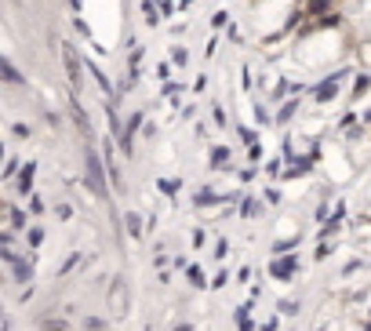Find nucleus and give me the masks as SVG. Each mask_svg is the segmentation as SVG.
<instances>
[{"instance_id": "nucleus-9", "label": "nucleus", "mask_w": 371, "mask_h": 331, "mask_svg": "<svg viewBox=\"0 0 371 331\" xmlns=\"http://www.w3.org/2000/svg\"><path fill=\"white\" fill-rule=\"evenodd\" d=\"M33 178H36V160H25V164H22L19 182H15V193H19L22 200H30V197H33Z\"/></svg>"}, {"instance_id": "nucleus-31", "label": "nucleus", "mask_w": 371, "mask_h": 331, "mask_svg": "<svg viewBox=\"0 0 371 331\" xmlns=\"http://www.w3.org/2000/svg\"><path fill=\"white\" fill-rule=\"evenodd\" d=\"M226 22H229V11H215V19H211V25H215V30H222Z\"/></svg>"}, {"instance_id": "nucleus-42", "label": "nucleus", "mask_w": 371, "mask_h": 331, "mask_svg": "<svg viewBox=\"0 0 371 331\" xmlns=\"http://www.w3.org/2000/svg\"><path fill=\"white\" fill-rule=\"evenodd\" d=\"M146 331H149V328H146Z\"/></svg>"}, {"instance_id": "nucleus-3", "label": "nucleus", "mask_w": 371, "mask_h": 331, "mask_svg": "<svg viewBox=\"0 0 371 331\" xmlns=\"http://www.w3.org/2000/svg\"><path fill=\"white\" fill-rule=\"evenodd\" d=\"M346 76H350V70H339V73H328L321 84L313 87V102L317 106H331V102L339 98V92H342V84H346Z\"/></svg>"}, {"instance_id": "nucleus-40", "label": "nucleus", "mask_w": 371, "mask_h": 331, "mask_svg": "<svg viewBox=\"0 0 371 331\" xmlns=\"http://www.w3.org/2000/svg\"><path fill=\"white\" fill-rule=\"evenodd\" d=\"M178 4H182V8H189V4H193V0H178Z\"/></svg>"}, {"instance_id": "nucleus-29", "label": "nucleus", "mask_w": 371, "mask_h": 331, "mask_svg": "<svg viewBox=\"0 0 371 331\" xmlns=\"http://www.w3.org/2000/svg\"><path fill=\"white\" fill-rule=\"evenodd\" d=\"M328 255H331V244H328V240H317V251H313V259L321 262V259H328Z\"/></svg>"}, {"instance_id": "nucleus-26", "label": "nucleus", "mask_w": 371, "mask_h": 331, "mask_svg": "<svg viewBox=\"0 0 371 331\" xmlns=\"http://www.w3.org/2000/svg\"><path fill=\"white\" fill-rule=\"evenodd\" d=\"M237 135L244 146H259V131H255V127H237Z\"/></svg>"}, {"instance_id": "nucleus-41", "label": "nucleus", "mask_w": 371, "mask_h": 331, "mask_svg": "<svg viewBox=\"0 0 371 331\" xmlns=\"http://www.w3.org/2000/svg\"><path fill=\"white\" fill-rule=\"evenodd\" d=\"M317 331H324V328H317Z\"/></svg>"}, {"instance_id": "nucleus-1", "label": "nucleus", "mask_w": 371, "mask_h": 331, "mask_svg": "<svg viewBox=\"0 0 371 331\" xmlns=\"http://www.w3.org/2000/svg\"><path fill=\"white\" fill-rule=\"evenodd\" d=\"M84 182L92 189V197L106 200L109 197V171H106V157L95 149V142H84Z\"/></svg>"}, {"instance_id": "nucleus-20", "label": "nucleus", "mask_w": 371, "mask_h": 331, "mask_svg": "<svg viewBox=\"0 0 371 331\" xmlns=\"http://www.w3.org/2000/svg\"><path fill=\"white\" fill-rule=\"evenodd\" d=\"M168 62H171V66H178V70H186V66H189V51H186L182 44H175L171 55H168Z\"/></svg>"}, {"instance_id": "nucleus-2", "label": "nucleus", "mask_w": 371, "mask_h": 331, "mask_svg": "<svg viewBox=\"0 0 371 331\" xmlns=\"http://www.w3.org/2000/svg\"><path fill=\"white\" fill-rule=\"evenodd\" d=\"M59 58H62V66H66V76H70V87H73V92H81V87H84V62L81 58H76V47L70 44V41H62L59 44Z\"/></svg>"}, {"instance_id": "nucleus-36", "label": "nucleus", "mask_w": 371, "mask_h": 331, "mask_svg": "<svg viewBox=\"0 0 371 331\" xmlns=\"http://www.w3.org/2000/svg\"><path fill=\"white\" fill-rule=\"evenodd\" d=\"M30 211H33V215H41V211H44V200H41V197H36V193L30 197Z\"/></svg>"}, {"instance_id": "nucleus-5", "label": "nucleus", "mask_w": 371, "mask_h": 331, "mask_svg": "<svg viewBox=\"0 0 371 331\" xmlns=\"http://www.w3.org/2000/svg\"><path fill=\"white\" fill-rule=\"evenodd\" d=\"M299 273V259H295V251L291 255H273V262H270V277L277 280H291Z\"/></svg>"}, {"instance_id": "nucleus-39", "label": "nucleus", "mask_w": 371, "mask_h": 331, "mask_svg": "<svg viewBox=\"0 0 371 331\" xmlns=\"http://www.w3.org/2000/svg\"><path fill=\"white\" fill-rule=\"evenodd\" d=\"M70 8H73V11H81V8H84V0H70Z\"/></svg>"}, {"instance_id": "nucleus-14", "label": "nucleus", "mask_w": 371, "mask_h": 331, "mask_svg": "<svg viewBox=\"0 0 371 331\" xmlns=\"http://www.w3.org/2000/svg\"><path fill=\"white\" fill-rule=\"evenodd\" d=\"M229 160H233V149L229 146H211V168L215 171H226Z\"/></svg>"}, {"instance_id": "nucleus-12", "label": "nucleus", "mask_w": 371, "mask_h": 331, "mask_svg": "<svg viewBox=\"0 0 371 331\" xmlns=\"http://www.w3.org/2000/svg\"><path fill=\"white\" fill-rule=\"evenodd\" d=\"M262 211H266V200H259L255 193H244V200H240V219L251 222V219H259Z\"/></svg>"}, {"instance_id": "nucleus-35", "label": "nucleus", "mask_w": 371, "mask_h": 331, "mask_svg": "<svg viewBox=\"0 0 371 331\" xmlns=\"http://www.w3.org/2000/svg\"><path fill=\"white\" fill-rule=\"evenodd\" d=\"M211 117H215V124H219V127H226V109H222V106H215Z\"/></svg>"}, {"instance_id": "nucleus-4", "label": "nucleus", "mask_w": 371, "mask_h": 331, "mask_svg": "<svg viewBox=\"0 0 371 331\" xmlns=\"http://www.w3.org/2000/svg\"><path fill=\"white\" fill-rule=\"evenodd\" d=\"M109 310L117 317L131 313V288H127V277H113V284H109Z\"/></svg>"}, {"instance_id": "nucleus-33", "label": "nucleus", "mask_w": 371, "mask_h": 331, "mask_svg": "<svg viewBox=\"0 0 371 331\" xmlns=\"http://www.w3.org/2000/svg\"><path fill=\"white\" fill-rule=\"evenodd\" d=\"M171 331H197L193 321H171Z\"/></svg>"}, {"instance_id": "nucleus-27", "label": "nucleus", "mask_w": 371, "mask_h": 331, "mask_svg": "<svg viewBox=\"0 0 371 331\" xmlns=\"http://www.w3.org/2000/svg\"><path fill=\"white\" fill-rule=\"evenodd\" d=\"M237 324H240V331H251V306H240L237 310Z\"/></svg>"}, {"instance_id": "nucleus-13", "label": "nucleus", "mask_w": 371, "mask_h": 331, "mask_svg": "<svg viewBox=\"0 0 371 331\" xmlns=\"http://www.w3.org/2000/svg\"><path fill=\"white\" fill-rule=\"evenodd\" d=\"M310 171H313V160L310 157H291L288 168H284L288 178H299V175H310Z\"/></svg>"}, {"instance_id": "nucleus-10", "label": "nucleus", "mask_w": 371, "mask_h": 331, "mask_svg": "<svg viewBox=\"0 0 371 331\" xmlns=\"http://www.w3.org/2000/svg\"><path fill=\"white\" fill-rule=\"evenodd\" d=\"M0 73H4L0 81H4L8 87H25V76L19 73V66H15V62H11V55H4V58H0Z\"/></svg>"}, {"instance_id": "nucleus-38", "label": "nucleus", "mask_w": 371, "mask_h": 331, "mask_svg": "<svg viewBox=\"0 0 371 331\" xmlns=\"http://www.w3.org/2000/svg\"><path fill=\"white\" fill-rule=\"evenodd\" d=\"M73 25H76V33H81V36H92V30H87V22H84V19H76Z\"/></svg>"}, {"instance_id": "nucleus-15", "label": "nucleus", "mask_w": 371, "mask_h": 331, "mask_svg": "<svg viewBox=\"0 0 371 331\" xmlns=\"http://www.w3.org/2000/svg\"><path fill=\"white\" fill-rule=\"evenodd\" d=\"M299 106H302L299 98H288L284 106H280V113H277V124H280V127H284V124H291V120L299 117Z\"/></svg>"}, {"instance_id": "nucleus-7", "label": "nucleus", "mask_w": 371, "mask_h": 331, "mask_svg": "<svg viewBox=\"0 0 371 331\" xmlns=\"http://www.w3.org/2000/svg\"><path fill=\"white\" fill-rule=\"evenodd\" d=\"M8 270H11V280H15V284L33 288V259H30V255H19V259L11 262Z\"/></svg>"}, {"instance_id": "nucleus-28", "label": "nucleus", "mask_w": 371, "mask_h": 331, "mask_svg": "<svg viewBox=\"0 0 371 331\" xmlns=\"http://www.w3.org/2000/svg\"><path fill=\"white\" fill-rule=\"evenodd\" d=\"M84 331H106V321L102 317H84Z\"/></svg>"}, {"instance_id": "nucleus-19", "label": "nucleus", "mask_w": 371, "mask_h": 331, "mask_svg": "<svg viewBox=\"0 0 371 331\" xmlns=\"http://www.w3.org/2000/svg\"><path fill=\"white\" fill-rule=\"evenodd\" d=\"M277 313H280V317H299V313H302V302H299V299H280V302H277Z\"/></svg>"}, {"instance_id": "nucleus-6", "label": "nucleus", "mask_w": 371, "mask_h": 331, "mask_svg": "<svg viewBox=\"0 0 371 331\" xmlns=\"http://www.w3.org/2000/svg\"><path fill=\"white\" fill-rule=\"evenodd\" d=\"M120 219H124V233L131 237L135 244H146V229H149V226H146V219H142V211H124Z\"/></svg>"}, {"instance_id": "nucleus-8", "label": "nucleus", "mask_w": 371, "mask_h": 331, "mask_svg": "<svg viewBox=\"0 0 371 331\" xmlns=\"http://www.w3.org/2000/svg\"><path fill=\"white\" fill-rule=\"evenodd\" d=\"M4 211H8V226H4V229H11V233H25V229L33 226V222H30V215H25L15 200H8V204H4Z\"/></svg>"}, {"instance_id": "nucleus-18", "label": "nucleus", "mask_w": 371, "mask_h": 331, "mask_svg": "<svg viewBox=\"0 0 371 331\" xmlns=\"http://www.w3.org/2000/svg\"><path fill=\"white\" fill-rule=\"evenodd\" d=\"M186 280H189V288H197V291L208 288V277H204L200 266H189V270H186Z\"/></svg>"}, {"instance_id": "nucleus-21", "label": "nucleus", "mask_w": 371, "mask_h": 331, "mask_svg": "<svg viewBox=\"0 0 371 331\" xmlns=\"http://www.w3.org/2000/svg\"><path fill=\"white\" fill-rule=\"evenodd\" d=\"M51 211H55L59 222H70L73 219V204H66V200H55V204H51Z\"/></svg>"}, {"instance_id": "nucleus-32", "label": "nucleus", "mask_w": 371, "mask_h": 331, "mask_svg": "<svg viewBox=\"0 0 371 331\" xmlns=\"http://www.w3.org/2000/svg\"><path fill=\"white\" fill-rule=\"evenodd\" d=\"M142 138H157V120H146L142 124Z\"/></svg>"}, {"instance_id": "nucleus-16", "label": "nucleus", "mask_w": 371, "mask_h": 331, "mask_svg": "<svg viewBox=\"0 0 371 331\" xmlns=\"http://www.w3.org/2000/svg\"><path fill=\"white\" fill-rule=\"evenodd\" d=\"M36 328L41 331H70L66 317H36Z\"/></svg>"}, {"instance_id": "nucleus-22", "label": "nucleus", "mask_w": 371, "mask_h": 331, "mask_svg": "<svg viewBox=\"0 0 371 331\" xmlns=\"http://www.w3.org/2000/svg\"><path fill=\"white\" fill-rule=\"evenodd\" d=\"M368 87H371V76H368V73H361V76H357V84H353V92H350V102H357V98H361V95L368 92Z\"/></svg>"}, {"instance_id": "nucleus-23", "label": "nucleus", "mask_w": 371, "mask_h": 331, "mask_svg": "<svg viewBox=\"0 0 371 331\" xmlns=\"http://www.w3.org/2000/svg\"><path fill=\"white\" fill-rule=\"evenodd\" d=\"M142 15H146V25H160V11L153 0H142Z\"/></svg>"}, {"instance_id": "nucleus-34", "label": "nucleus", "mask_w": 371, "mask_h": 331, "mask_svg": "<svg viewBox=\"0 0 371 331\" xmlns=\"http://www.w3.org/2000/svg\"><path fill=\"white\" fill-rule=\"evenodd\" d=\"M229 255V240H219V244H215V259H226Z\"/></svg>"}, {"instance_id": "nucleus-30", "label": "nucleus", "mask_w": 371, "mask_h": 331, "mask_svg": "<svg viewBox=\"0 0 371 331\" xmlns=\"http://www.w3.org/2000/svg\"><path fill=\"white\" fill-rule=\"evenodd\" d=\"M255 120H259V124H270V120H273V117H270V109H266L262 102L255 106Z\"/></svg>"}, {"instance_id": "nucleus-24", "label": "nucleus", "mask_w": 371, "mask_h": 331, "mask_svg": "<svg viewBox=\"0 0 371 331\" xmlns=\"http://www.w3.org/2000/svg\"><path fill=\"white\" fill-rule=\"evenodd\" d=\"M11 138L25 142V138H33V127H30V124H22V120H15V124H11Z\"/></svg>"}, {"instance_id": "nucleus-17", "label": "nucleus", "mask_w": 371, "mask_h": 331, "mask_svg": "<svg viewBox=\"0 0 371 331\" xmlns=\"http://www.w3.org/2000/svg\"><path fill=\"white\" fill-rule=\"evenodd\" d=\"M44 244V226H30V229H25V248H30V251H36V248H41Z\"/></svg>"}, {"instance_id": "nucleus-25", "label": "nucleus", "mask_w": 371, "mask_h": 331, "mask_svg": "<svg viewBox=\"0 0 371 331\" xmlns=\"http://www.w3.org/2000/svg\"><path fill=\"white\" fill-rule=\"evenodd\" d=\"M157 186H160V193H164V197H175L178 189H182V178H175V182H171V178H160Z\"/></svg>"}, {"instance_id": "nucleus-11", "label": "nucleus", "mask_w": 371, "mask_h": 331, "mask_svg": "<svg viewBox=\"0 0 371 331\" xmlns=\"http://www.w3.org/2000/svg\"><path fill=\"white\" fill-rule=\"evenodd\" d=\"M211 204H226V193H219L215 186H200L193 193V208H211Z\"/></svg>"}, {"instance_id": "nucleus-37", "label": "nucleus", "mask_w": 371, "mask_h": 331, "mask_svg": "<svg viewBox=\"0 0 371 331\" xmlns=\"http://www.w3.org/2000/svg\"><path fill=\"white\" fill-rule=\"evenodd\" d=\"M266 204H280V189H277V186L266 189Z\"/></svg>"}]
</instances>
